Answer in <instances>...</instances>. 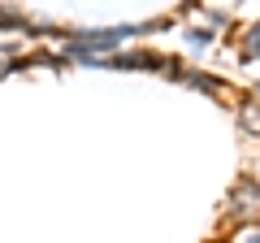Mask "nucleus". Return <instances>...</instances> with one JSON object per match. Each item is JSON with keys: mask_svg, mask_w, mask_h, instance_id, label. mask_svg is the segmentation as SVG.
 Returning <instances> with one entry per match:
<instances>
[{"mask_svg": "<svg viewBox=\"0 0 260 243\" xmlns=\"http://www.w3.org/2000/svg\"><path fill=\"white\" fill-rule=\"evenodd\" d=\"M243 131L260 135V104H247V109H243Z\"/></svg>", "mask_w": 260, "mask_h": 243, "instance_id": "nucleus-3", "label": "nucleus"}, {"mask_svg": "<svg viewBox=\"0 0 260 243\" xmlns=\"http://www.w3.org/2000/svg\"><path fill=\"white\" fill-rule=\"evenodd\" d=\"M126 35H130V26H117V31H95V35L70 39V52H74V56H87V61H91L95 52H109V48H117Z\"/></svg>", "mask_w": 260, "mask_h": 243, "instance_id": "nucleus-1", "label": "nucleus"}, {"mask_svg": "<svg viewBox=\"0 0 260 243\" xmlns=\"http://www.w3.org/2000/svg\"><path fill=\"white\" fill-rule=\"evenodd\" d=\"M251 208H260V187L256 183H247L243 191H234V217H247Z\"/></svg>", "mask_w": 260, "mask_h": 243, "instance_id": "nucleus-2", "label": "nucleus"}, {"mask_svg": "<svg viewBox=\"0 0 260 243\" xmlns=\"http://www.w3.org/2000/svg\"><path fill=\"white\" fill-rule=\"evenodd\" d=\"M256 96H260V87H256Z\"/></svg>", "mask_w": 260, "mask_h": 243, "instance_id": "nucleus-4", "label": "nucleus"}]
</instances>
